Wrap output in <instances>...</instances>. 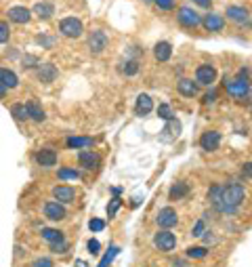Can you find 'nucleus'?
<instances>
[{
    "mask_svg": "<svg viewBox=\"0 0 252 267\" xmlns=\"http://www.w3.org/2000/svg\"><path fill=\"white\" fill-rule=\"evenodd\" d=\"M246 198V190L242 183H227V185H212L208 190V200L219 213L233 215L240 204Z\"/></svg>",
    "mask_w": 252,
    "mask_h": 267,
    "instance_id": "nucleus-1",
    "label": "nucleus"
},
{
    "mask_svg": "<svg viewBox=\"0 0 252 267\" xmlns=\"http://www.w3.org/2000/svg\"><path fill=\"white\" fill-rule=\"evenodd\" d=\"M59 32L65 36V38H80L84 32V26L80 19L76 17H65L59 21Z\"/></svg>",
    "mask_w": 252,
    "mask_h": 267,
    "instance_id": "nucleus-2",
    "label": "nucleus"
},
{
    "mask_svg": "<svg viewBox=\"0 0 252 267\" xmlns=\"http://www.w3.org/2000/svg\"><path fill=\"white\" fill-rule=\"evenodd\" d=\"M154 244L158 250H162V253H170V250L177 246V238H175V234H170L168 230H162L154 235Z\"/></svg>",
    "mask_w": 252,
    "mask_h": 267,
    "instance_id": "nucleus-3",
    "label": "nucleus"
},
{
    "mask_svg": "<svg viewBox=\"0 0 252 267\" xmlns=\"http://www.w3.org/2000/svg\"><path fill=\"white\" fill-rule=\"evenodd\" d=\"M107 34L103 30H94V32L89 34V49L93 55H101L105 49H107Z\"/></svg>",
    "mask_w": 252,
    "mask_h": 267,
    "instance_id": "nucleus-4",
    "label": "nucleus"
},
{
    "mask_svg": "<svg viewBox=\"0 0 252 267\" xmlns=\"http://www.w3.org/2000/svg\"><path fill=\"white\" fill-rule=\"evenodd\" d=\"M177 17H179V23H181V26H185V28H195V26H200V23H202L200 15L195 13L193 9H189V6H181Z\"/></svg>",
    "mask_w": 252,
    "mask_h": 267,
    "instance_id": "nucleus-5",
    "label": "nucleus"
},
{
    "mask_svg": "<svg viewBox=\"0 0 252 267\" xmlns=\"http://www.w3.org/2000/svg\"><path fill=\"white\" fill-rule=\"evenodd\" d=\"M156 221H158V225H160V227H164V230H170V227H175V225H177V221H179L177 210H175V208H170V206L162 208L160 213H158Z\"/></svg>",
    "mask_w": 252,
    "mask_h": 267,
    "instance_id": "nucleus-6",
    "label": "nucleus"
},
{
    "mask_svg": "<svg viewBox=\"0 0 252 267\" xmlns=\"http://www.w3.org/2000/svg\"><path fill=\"white\" fill-rule=\"evenodd\" d=\"M44 215H46V219H51V221H61V219H65L67 210L59 202H46L44 204Z\"/></svg>",
    "mask_w": 252,
    "mask_h": 267,
    "instance_id": "nucleus-7",
    "label": "nucleus"
},
{
    "mask_svg": "<svg viewBox=\"0 0 252 267\" xmlns=\"http://www.w3.org/2000/svg\"><path fill=\"white\" fill-rule=\"evenodd\" d=\"M200 145H202V150H206V152L219 150V145H220V133H217V131L204 133V135L200 137Z\"/></svg>",
    "mask_w": 252,
    "mask_h": 267,
    "instance_id": "nucleus-8",
    "label": "nucleus"
},
{
    "mask_svg": "<svg viewBox=\"0 0 252 267\" xmlns=\"http://www.w3.org/2000/svg\"><path fill=\"white\" fill-rule=\"evenodd\" d=\"M225 89H227V93H231L233 97H244V95H248L250 84L240 80V78H235V80H227L225 78Z\"/></svg>",
    "mask_w": 252,
    "mask_h": 267,
    "instance_id": "nucleus-9",
    "label": "nucleus"
},
{
    "mask_svg": "<svg viewBox=\"0 0 252 267\" xmlns=\"http://www.w3.org/2000/svg\"><path fill=\"white\" fill-rule=\"evenodd\" d=\"M53 198L57 200L59 204H69V202H74L76 198V192H74V187H67V185H57L53 190Z\"/></svg>",
    "mask_w": 252,
    "mask_h": 267,
    "instance_id": "nucleus-10",
    "label": "nucleus"
},
{
    "mask_svg": "<svg viewBox=\"0 0 252 267\" xmlns=\"http://www.w3.org/2000/svg\"><path fill=\"white\" fill-rule=\"evenodd\" d=\"M227 17L233 19L235 23H240V26H244V23H250V13L248 9H244V6H227Z\"/></svg>",
    "mask_w": 252,
    "mask_h": 267,
    "instance_id": "nucleus-11",
    "label": "nucleus"
},
{
    "mask_svg": "<svg viewBox=\"0 0 252 267\" xmlns=\"http://www.w3.org/2000/svg\"><path fill=\"white\" fill-rule=\"evenodd\" d=\"M215 78H217V69L208 66V64H204L200 66L198 69H195V80H198L200 84H212L215 82Z\"/></svg>",
    "mask_w": 252,
    "mask_h": 267,
    "instance_id": "nucleus-12",
    "label": "nucleus"
},
{
    "mask_svg": "<svg viewBox=\"0 0 252 267\" xmlns=\"http://www.w3.org/2000/svg\"><path fill=\"white\" fill-rule=\"evenodd\" d=\"M6 15H9V19L13 23H28L30 17H32V11L26 9V6H11Z\"/></svg>",
    "mask_w": 252,
    "mask_h": 267,
    "instance_id": "nucleus-13",
    "label": "nucleus"
},
{
    "mask_svg": "<svg viewBox=\"0 0 252 267\" xmlns=\"http://www.w3.org/2000/svg\"><path fill=\"white\" fill-rule=\"evenodd\" d=\"M78 160H80V167L89 168V170L97 168V167H99V162H101L99 154H94V152H89V150H84V152H80V154H78Z\"/></svg>",
    "mask_w": 252,
    "mask_h": 267,
    "instance_id": "nucleus-14",
    "label": "nucleus"
},
{
    "mask_svg": "<svg viewBox=\"0 0 252 267\" xmlns=\"http://www.w3.org/2000/svg\"><path fill=\"white\" fill-rule=\"evenodd\" d=\"M202 23H204V28H206L208 32H220V30L225 28V19L220 17V15H217V13L206 15Z\"/></svg>",
    "mask_w": 252,
    "mask_h": 267,
    "instance_id": "nucleus-15",
    "label": "nucleus"
},
{
    "mask_svg": "<svg viewBox=\"0 0 252 267\" xmlns=\"http://www.w3.org/2000/svg\"><path fill=\"white\" fill-rule=\"evenodd\" d=\"M34 158H36V162L40 164V167L49 168V167H55V164H57V152L55 150H40Z\"/></svg>",
    "mask_w": 252,
    "mask_h": 267,
    "instance_id": "nucleus-16",
    "label": "nucleus"
},
{
    "mask_svg": "<svg viewBox=\"0 0 252 267\" xmlns=\"http://www.w3.org/2000/svg\"><path fill=\"white\" fill-rule=\"evenodd\" d=\"M36 74H38V78H40L42 82L49 84V82H53L55 78L59 76V69L55 67L53 64H40V67H38V72H36Z\"/></svg>",
    "mask_w": 252,
    "mask_h": 267,
    "instance_id": "nucleus-17",
    "label": "nucleus"
},
{
    "mask_svg": "<svg viewBox=\"0 0 252 267\" xmlns=\"http://www.w3.org/2000/svg\"><path fill=\"white\" fill-rule=\"evenodd\" d=\"M154 109V101L149 95H145V93H141V95L137 97V105H135V112L137 116H147L149 112Z\"/></svg>",
    "mask_w": 252,
    "mask_h": 267,
    "instance_id": "nucleus-18",
    "label": "nucleus"
},
{
    "mask_svg": "<svg viewBox=\"0 0 252 267\" xmlns=\"http://www.w3.org/2000/svg\"><path fill=\"white\" fill-rule=\"evenodd\" d=\"M177 89H179L181 95H185V97L198 95V84H195L193 80H189V78H181L179 84H177Z\"/></svg>",
    "mask_w": 252,
    "mask_h": 267,
    "instance_id": "nucleus-19",
    "label": "nucleus"
},
{
    "mask_svg": "<svg viewBox=\"0 0 252 267\" xmlns=\"http://www.w3.org/2000/svg\"><path fill=\"white\" fill-rule=\"evenodd\" d=\"M0 82H2L4 89H15V86L19 84V78H17V74H15L13 69L2 67L0 69Z\"/></svg>",
    "mask_w": 252,
    "mask_h": 267,
    "instance_id": "nucleus-20",
    "label": "nucleus"
},
{
    "mask_svg": "<svg viewBox=\"0 0 252 267\" xmlns=\"http://www.w3.org/2000/svg\"><path fill=\"white\" fill-rule=\"evenodd\" d=\"M28 116L32 118V120H36V122H42L44 120V109H42V105L40 103H38V101L36 99H32V101H28Z\"/></svg>",
    "mask_w": 252,
    "mask_h": 267,
    "instance_id": "nucleus-21",
    "label": "nucleus"
},
{
    "mask_svg": "<svg viewBox=\"0 0 252 267\" xmlns=\"http://www.w3.org/2000/svg\"><path fill=\"white\" fill-rule=\"evenodd\" d=\"M154 55H156V59H158V61H168V59H170V55H172V46H170V42H166V40L158 42V44H156V49H154Z\"/></svg>",
    "mask_w": 252,
    "mask_h": 267,
    "instance_id": "nucleus-22",
    "label": "nucleus"
},
{
    "mask_svg": "<svg viewBox=\"0 0 252 267\" xmlns=\"http://www.w3.org/2000/svg\"><path fill=\"white\" fill-rule=\"evenodd\" d=\"M34 15H38L40 19H51L55 15V6L51 2H38L34 6Z\"/></svg>",
    "mask_w": 252,
    "mask_h": 267,
    "instance_id": "nucleus-23",
    "label": "nucleus"
},
{
    "mask_svg": "<svg viewBox=\"0 0 252 267\" xmlns=\"http://www.w3.org/2000/svg\"><path fill=\"white\" fill-rule=\"evenodd\" d=\"M187 194H189V187L185 183H175L168 192V198L170 200H181V198H185Z\"/></svg>",
    "mask_w": 252,
    "mask_h": 267,
    "instance_id": "nucleus-24",
    "label": "nucleus"
},
{
    "mask_svg": "<svg viewBox=\"0 0 252 267\" xmlns=\"http://www.w3.org/2000/svg\"><path fill=\"white\" fill-rule=\"evenodd\" d=\"M93 145V139L91 137H69L67 139V147H76V150H80V147H91Z\"/></svg>",
    "mask_w": 252,
    "mask_h": 267,
    "instance_id": "nucleus-25",
    "label": "nucleus"
},
{
    "mask_svg": "<svg viewBox=\"0 0 252 267\" xmlns=\"http://www.w3.org/2000/svg\"><path fill=\"white\" fill-rule=\"evenodd\" d=\"M11 114L15 116V120H28V107H26V103H15L13 107H11Z\"/></svg>",
    "mask_w": 252,
    "mask_h": 267,
    "instance_id": "nucleus-26",
    "label": "nucleus"
},
{
    "mask_svg": "<svg viewBox=\"0 0 252 267\" xmlns=\"http://www.w3.org/2000/svg\"><path fill=\"white\" fill-rule=\"evenodd\" d=\"M42 238L46 240V242H61V240H65L63 238V234L59 232V230H42Z\"/></svg>",
    "mask_w": 252,
    "mask_h": 267,
    "instance_id": "nucleus-27",
    "label": "nucleus"
},
{
    "mask_svg": "<svg viewBox=\"0 0 252 267\" xmlns=\"http://www.w3.org/2000/svg\"><path fill=\"white\" fill-rule=\"evenodd\" d=\"M158 116L164 118V120H175V112H172V107L168 103H160V107H158Z\"/></svg>",
    "mask_w": 252,
    "mask_h": 267,
    "instance_id": "nucleus-28",
    "label": "nucleus"
},
{
    "mask_svg": "<svg viewBox=\"0 0 252 267\" xmlns=\"http://www.w3.org/2000/svg\"><path fill=\"white\" fill-rule=\"evenodd\" d=\"M118 253H120V248H118V246H112V248H109V253H105V257L101 259L99 267H109V263L114 261V257H116Z\"/></svg>",
    "mask_w": 252,
    "mask_h": 267,
    "instance_id": "nucleus-29",
    "label": "nucleus"
},
{
    "mask_svg": "<svg viewBox=\"0 0 252 267\" xmlns=\"http://www.w3.org/2000/svg\"><path fill=\"white\" fill-rule=\"evenodd\" d=\"M137 72H139V64H137V61H126V64H122V74L135 76Z\"/></svg>",
    "mask_w": 252,
    "mask_h": 267,
    "instance_id": "nucleus-30",
    "label": "nucleus"
},
{
    "mask_svg": "<svg viewBox=\"0 0 252 267\" xmlns=\"http://www.w3.org/2000/svg\"><path fill=\"white\" fill-rule=\"evenodd\" d=\"M82 175L80 170H72V168H61L59 170V179H74V181H78Z\"/></svg>",
    "mask_w": 252,
    "mask_h": 267,
    "instance_id": "nucleus-31",
    "label": "nucleus"
},
{
    "mask_svg": "<svg viewBox=\"0 0 252 267\" xmlns=\"http://www.w3.org/2000/svg\"><path fill=\"white\" fill-rule=\"evenodd\" d=\"M187 257L204 259V257H206V248H204V246H191V248H187Z\"/></svg>",
    "mask_w": 252,
    "mask_h": 267,
    "instance_id": "nucleus-32",
    "label": "nucleus"
},
{
    "mask_svg": "<svg viewBox=\"0 0 252 267\" xmlns=\"http://www.w3.org/2000/svg\"><path fill=\"white\" fill-rule=\"evenodd\" d=\"M9 36H11V30H9V23L0 19V44L9 42Z\"/></svg>",
    "mask_w": 252,
    "mask_h": 267,
    "instance_id": "nucleus-33",
    "label": "nucleus"
},
{
    "mask_svg": "<svg viewBox=\"0 0 252 267\" xmlns=\"http://www.w3.org/2000/svg\"><path fill=\"white\" fill-rule=\"evenodd\" d=\"M67 242L65 240H61V242H53V244H51V250H53V253H57V255H63V253H67Z\"/></svg>",
    "mask_w": 252,
    "mask_h": 267,
    "instance_id": "nucleus-34",
    "label": "nucleus"
},
{
    "mask_svg": "<svg viewBox=\"0 0 252 267\" xmlns=\"http://www.w3.org/2000/svg\"><path fill=\"white\" fill-rule=\"evenodd\" d=\"M91 232H103L105 230V221H101V219H93V221L89 223Z\"/></svg>",
    "mask_w": 252,
    "mask_h": 267,
    "instance_id": "nucleus-35",
    "label": "nucleus"
},
{
    "mask_svg": "<svg viewBox=\"0 0 252 267\" xmlns=\"http://www.w3.org/2000/svg\"><path fill=\"white\" fill-rule=\"evenodd\" d=\"M154 2H156L158 6H160L162 11H170L172 6H175V0H154Z\"/></svg>",
    "mask_w": 252,
    "mask_h": 267,
    "instance_id": "nucleus-36",
    "label": "nucleus"
},
{
    "mask_svg": "<svg viewBox=\"0 0 252 267\" xmlns=\"http://www.w3.org/2000/svg\"><path fill=\"white\" fill-rule=\"evenodd\" d=\"M32 267H53V261H51V259H36V261L34 263H32Z\"/></svg>",
    "mask_w": 252,
    "mask_h": 267,
    "instance_id": "nucleus-37",
    "label": "nucleus"
},
{
    "mask_svg": "<svg viewBox=\"0 0 252 267\" xmlns=\"http://www.w3.org/2000/svg\"><path fill=\"white\" fill-rule=\"evenodd\" d=\"M86 248H89V253H91V255H97V253H99V248H101V244H99L97 240H89Z\"/></svg>",
    "mask_w": 252,
    "mask_h": 267,
    "instance_id": "nucleus-38",
    "label": "nucleus"
},
{
    "mask_svg": "<svg viewBox=\"0 0 252 267\" xmlns=\"http://www.w3.org/2000/svg\"><path fill=\"white\" fill-rule=\"evenodd\" d=\"M120 204H122L120 200H118V198H114V202H112V206H107V215H109V217H114V215H116V210H118V208H120Z\"/></svg>",
    "mask_w": 252,
    "mask_h": 267,
    "instance_id": "nucleus-39",
    "label": "nucleus"
},
{
    "mask_svg": "<svg viewBox=\"0 0 252 267\" xmlns=\"http://www.w3.org/2000/svg\"><path fill=\"white\" fill-rule=\"evenodd\" d=\"M34 66H40V64H38V59H36V57L28 55V57L23 59V67H34Z\"/></svg>",
    "mask_w": 252,
    "mask_h": 267,
    "instance_id": "nucleus-40",
    "label": "nucleus"
},
{
    "mask_svg": "<svg viewBox=\"0 0 252 267\" xmlns=\"http://www.w3.org/2000/svg\"><path fill=\"white\" fill-rule=\"evenodd\" d=\"M191 234H193V235H202V234H204V221H198V223H195Z\"/></svg>",
    "mask_w": 252,
    "mask_h": 267,
    "instance_id": "nucleus-41",
    "label": "nucleus"
},
{
    "mask_svg": "<svg viewBox=\"0 0 252 267\" xmlns=\"http://www.w3.org/2000/svg\"><path fill=\"white\" fill-rule=\"evenodd\" d=\"M242 172H244V177H250V179H252V162L244 164V167H242Z\"/></svg>",
    "mask_w": 252,
    "mask_h": 267,
    "instance_id": "nucleus-42",
    "label": "nucleus"
},
{
    "mask_svg": "<svg viewBox=\"0 0 252 267\" xmlns=\"http://www.w3.org/2000/svg\"><path fill=\"white\" fill-rule=\"evenodd\" d=\"M38 42H40V44H46V46H53V44H55L53 38H42V36H38Z\"/></svg>",
    "mask_w": 252,
    "mask_h": 267,
    "instance_id": "nucleus-43",
    "label": "nucleus"
},
{
    "mask_svg": "<svg viewBox=\"0 0 252 267\" xmlns=\"http://www.w3.org/2000/svg\"><path fill=\"white\" fill-rule=\"evenodd\" d=\"M193 2L198 6H202V9H208V6H210V0H193Z\"/></svg>",
    "mask_w": 252,
    "mask_h": 267,
    "instance_id": "nucleus-44",
    "label": "nucleus"
},
{
    "mask_svg": "<svg viewBox=\"0 0 252 267\" xmlns=\"http://www.w3.org/2000/svg\"><path fill=\"white\" fill-rule=\"evenodd\" d=\"M215 97H217V93H208L206 99H204V101H206V103H210V101H215Z\"/></svg>",
    "mask_w": 252,
    "mask_h": 267,
    "instance_id": "nucleus-45",
    "label": "nucleus"
},
{
    "mask_svg": "<svg viewBox=\"0 0 252 267\" xmlns=\"http://www.w3.org/2000/svg\"><path fill=\"white\" fill-rule=\"evenodd\" d=\"M4 95H6V89L2 86V82H0V99H4Z\"/></svg>",
    "mask_w": 252,
    "mask_h": 267,
    "instance_id": "nucleus-46",
    "label": "nucleus"
},
{
    "mask_svg": "<svg viewBox=\"0 0 252 267\" xmlns=\"http://www.w3.org/2000/svg\"><path fill=\"white\" fill-rule=\"evenodd\" d=\"M76 267H89V265H86L84 261H76Z\"/></svg>",
    "mask_w": 252,
    "mask_h": 267,
    "instance_id": "nucleus-47",
    "label": "nucleus"
},
{
    "mask_svg": "<svg viewBox=\"0 0 252 267\" xmlns=\"http://www.w3.org/2000/svg\"><path fill=\"white\" fill-rule=\"evenodd\" d=\"M143 2H154V0H143Z\"/></svg>",
    "mask_w": 252,
    "mask_h": 267,
    "instance_id": "nucleus-48",
    "label": "nucleus"
}]
</instances>
